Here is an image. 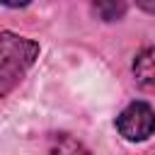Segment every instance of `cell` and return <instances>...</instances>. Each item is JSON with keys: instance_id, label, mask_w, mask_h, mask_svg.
<instances>
[{"instance_id": "obj_1", "label": "cell", "mask_w": 155, "mask_h": 155, "mask_svg": "<svg viewBox=\"0 0 155 155\" xmlns=\"http://www.w3.org/2000/svg\"><path fill=\"white\" fill-rule=\"evenodd\" d=\"M39 44L12 31H0V82H15L36 61Z\"/></svg>"}, {"instance_id": "obj_2", "label": "cell", "mask_w": 155, "mask_h": 155, "mask_svg": "<svg viewBox=\"0 0 155 155\" xmlns=\"http://www.w3.org/2000/svg\"><path fill=\"white\" fill-rule=\"evenodd\" d=\"M116 128L126 140H145L155 131V111L148 102H131L119 116Z\"/></svg>"}, {"instance_id": "obj_3", "label": "cell", "mask_w": 155, "mask_h": 155, "mask_svg": "<svg viewBox=\"0 0 155 155\" xmlns=\"http://www.w3.org/2000/svg\"><path fill=\"white\" fill-rule=\"evenodd\" d=\"M133 75H136V82L148 90V92H155V48H143L136 61H133Z\"/></svg>"}, {"instance_id": "obj_4", "label": "cell", "mask_w": 155, "mask_h": 155, "mask_svg": "<svg viewBox=\"0 0 155 155\" xmlns=\"http://www.w3.org/2000/svg\"><path fill=\"white\" fill-rule=\"evenodd\" d=\"M94 15L104 22H116L126 15V2L124 0H94L92 5Z\"/></svg>"}, {"instance_id": "obj_5", "label": "cell", "mask_w": 155, "mask_h": 155, "mask_svg": "<svg viewBox=\"0 0 155 155\" xmlns=\"http://www.w3.org/2000/svg\"><path fill=\"white\" fill-rule=\"evenodd\" d=\"M136 5H138L140 10H145V12L155 15V0H136Z\"/></svg>"}, {"instance_id": "obj_6", "label": "cell", "mask_w": 155, "mask_h": 155, "mask_svg": "<svg viewBox=\"0 0 155 155\" xmlns=\"http://www.w3.org/2000/svg\"><path fill=\"white\" fill-rule=\"evenodd\" d=\"M2 5H7V7H24V5H29L31 0H0Z\"/></svg>"}]
</instances>
